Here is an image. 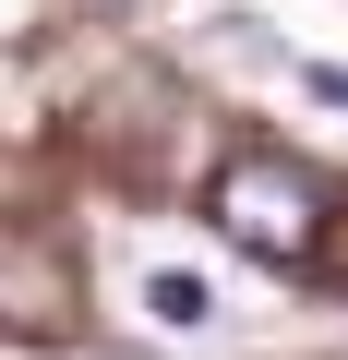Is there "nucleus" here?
<instances>
[{
  "mask_svg": "<svg viewBox=\"0 0 348 360\" xmlns=\"http://www.w3.org/2000/svg\"><path fill=\"white\" fill-rule=\"evenodd\" d=\"M205 217H217L240 252H264V264H300V252L324 240V180H312L300 156H276V144H240V156L217 168Z\"/></svg>",
  "mask_w": 348,
  "mask_h": 360,
  "instance_id": "f257e3e1",
  "label": "nucleus"
},
{
  "mask_svg": "<svg viewBox=\"0 0 348 360\" xmlns=\"http://www.w3.org/2000/svg\"><path fill=\"white\" fill-rule=\"evenodd\" d=\"M288 84H300V96H324V108H348V72H336V60H288Z\"/></svg>",
  "mask_w": 348,
  "mask_h": 360,
  "instance_id": "7ed1b4c3",
  "label": "nucleus"
},
{
  "mask_svg": "<svg viewBox=\"0 0 348 360\" xmlns=\"http://www.w3.org/2000/svg\"><path fill=\"white\" fill-rule=\"evenodd\" d=\"M144 312H156L168 336H205V324H217V288H205L193 264H156V276H144Z\"/></svg>",
  "mask_w": 348,
  "mask_h": 360,
  "instance_id": "f03ea898",
  "label": "nucleus"
}]
</instances>
